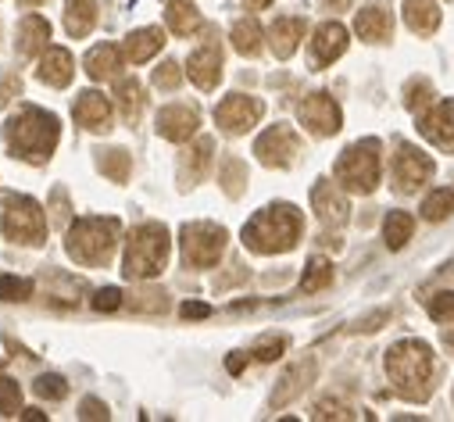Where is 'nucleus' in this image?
Segmentation results:
<instances>
[{
    "label": "nucleus",
    "mask_w": 454,
    "mask_h": 422,
    "mask_svg": "<svg viewBox=\"0 0 454 422\" xmlns=\"http://www.w3.org/2000/svg\"><path fill=\"white\" fill-rule=\"evenodd\" d=\"M329 283H333V265H329L325 258H311L308 269H304L301 290H304V293H318V290H325Z\"/></svg>",
    "instance_id": "obj_34"
},
{
    "label": "nucleus",
    "mask_w": 454,
    "mask_h": 422,
    "mask_svg": "<svg viewBox=\"0 0 454 422\" xmlns=\"http://www.w3.org/2000/svg\"><path fill=\"white\" fill-rule=\"evenodd\" d=\"M233 51L237 54H244V58H254L258 51H262V26L254 22V19H240L237 26H233Z\"/></svg>",
    "instance_id": "obj_31"
},
{
    "label": "nucleus",
    "mask_w": 454,
    "mask_h": 422,
    "mask_svg": "<svg viewBox=\"0 0 454 422\" xmlns=\"http://www.w3.org/2000/svg\"><path fill=\"white\" fill-rule=\"evenodd\" d=\"M58 137H61V126L51 112H40V108H22L19 115H12L4 122V144L15 158L29 161V165H43L51 161L54 147H58Z\"/></svg>",
    "instance_id": "obj_1"
},
{
    "label": "nucleus",
    "mask_w": 454,
    "mask_h": 422,
    "mask_svg": "<svg viewBox=\"0 0 454 422\" xmlns=\"http://www.w3.org/2000/svg\"><path fill=\"white\" fill-rule=\"evenodd\" d=\"M186 75L193 79V86L200 90H215L222 79V47L215 40H207L204 47H197L186 61Z\"/></svg>",
    "instance_id": "obj_15"
},
{
    "label": "nucleus",
    "mask_w": 454,
    "mask_h": 422,
    "mask_svg": "<svg viewBox=\"0 0 454 422\" xmlns=\"http://www.w3.org/2000/svg\"><path fill=\"white\" fill-rule=\"evenodd\" d=\"M225 369H230V372H240V369H244V355H233L230 362H225Z\"/></svg>",
    "instance_id": "obj_49"
},
{
    "label": "nucleus",
    "mask_w": 454,
    "mask_h": 422,
    "mask_svg": "<svg viewBox=\"0 0 454 422\" xmlns=\"http://www.w3.org/2000/svg\"><path fill=\"white\" fill-rule=\"evenodd\" d=\"M79 415H82L86 422H107V415H111V411H107V404H104V401H97V397H86Z\"/></svg>",
    "instance_id": "obj_45"
},
{
    "label": "nucleus",
    "mask_w": 454,
    "mask_h": 422,
    "mask_svg": "<svg viewBox=\"0 0 454 422\" xmlns=\"http://www.w3.org/2000/svg\"><path fill=\"white\" fill-rule=\"evenodd\" d=\"M47 86H68L75 75V61L65 47H47V54L40 58V72H36Z\"/></svg>",
    "instance_id": "obj_22"
},
{
    "label": "nucleus",
    "mask_w": 454,
    "mask_h": 422,
    "mask_svg": "<svg viewBox=\"0 0 454 422\" xmlns=\"http://www.w3.org/2000/svg\"><path fill=\"white\" fill-rule=\"evenodd\" d=\"M301 240V211L294 204H272L244 226V244L254 254H283Z\"/></svg>",
    "instance_id": "obj_2"
},
{
    "label": "nucleus",
    "mask_w": 454,
    "mask_h": 422,
    "mask_svg": "<svg viewBox=\"0 0 454 422\" xmlns=\"http://www.w3.org/2000/svg\"><path fill=\"white\" fill-rule=\"evenodd\" d=\"M72 112H75V122L82 129H90V133H107L111 129V100L104 93H97V90L79 93Z\"/></svg>",
    "instance_id": "obj_17"
},
{
    "label": "nucleus",
    "mask_w": 454,
    "mask_h": 422,
    "mask_svg": "<svg viewBox=\"0 0 454 422\" xmlns=\"http://www.w3.org/2000/svg\"><path fill=\"white\" fill-rule=\"evenodd\" d=\"M308 376H311V365H297L294 372H286V376H283V387H279L276 397H272V404L279 408V404H286L294 394H301V387H304L301 379H308Z\"/></svg>",
    "instance_id": "obj_35"
},
{
    "label": "nucleus",
    "mask_w": 454,
    "mask_h": 422,
    "mask_svg": "<svg viewBox=\"0 0 454 422\" xmlns=\"http://www.w3.org/2000/svg\"><path fill=\"white\" fill-rule=\"evenodd\" d=\"M247 4H251V8H269L272 0H247Z\"/></svg>",
    "instance_id": "obj_52"
},
{
    "label": "nucleus",
    "mask_w": 454,
    "mask_h": 422,
    "mask_svg": "<svg viewBox=\"0 0 454 422\" xmlns=\"http://www.w3.org/2000/svg\"><path fill=\"white\" fill-rule=\"evenodd\" d=\"M33 293V283L29 279H19V276H4L0 279V297L4 301H29Z\"/></svg>",
    "instance_id": "obj_38"
},
{
    "label": "nucleus",
    "mask_w": 454,
    "mask_h": 422,
    "mask_svg": "<svg viewBox=\"0 0 454 422\" xmlns=\"http://www.w3.org/2000/svg\"><path fill=\"white\" fill-rule=\"evenodd\" d=\"M168 251H172V240H168V230L161 223L137 226L129 233V244H126V262H122L126 279H154V276H161V269L168 262Z\"/></svg>",
    "instance_id": "obj_4"
},
{
    "label": "nucleus",
    "mask_w": 454,
    "mask_h": 422,
    "mask_svg": "<svg viewBox=\"0 0 454 422\" xmlns=\"http://www.w3.org/2000/svg\"><path fill=\"white\" fill-rule=\"evenodd\" d=\"M119 304H122V293H119L115 286H107V290H97V293H93V308H97V311H115Z\"/></svg>",
    "instance_id": "obj_43"
},
{
    "label": "nucleus",
    "mask_w": 454,
    "mask_h": 422,
    "mask_svg": "<svg viewBox=\"0 0 454 422\" xmlns=\"http://www.w3.org/2000/svg\"><path fill=\"white\" fill-rule=\"evenodd\" d=\"M344 51H348V29L340 22H325V26L315 29V40H311L315 65H333Z\"/></svg>",
    "instance_id": "obj_18"
},
{
    "label": "nucleus",
    "mask_w": 454,
    "mask_h": 422,
    "mask_svg": "<svg viewBox=\"0 0 454 422\" xmlns=\"http://www.w3.org/2000/svg\"><path fill=\"white\" fill-rule=\"evenodd\" d=\"M355 33H358L362 40H369V43H387L390 33H394V19H390V12H387L383 4H369V8L358 12Z\"/></svg>",
    "instance_id": "obj_19"
},
{
    "label": "nucleus",
    "mask_w": 454,
    "mask_h": 422,
    "mask_svg": "<svg viewBox=\"0 0 454 422\" xmlns=\"http://www.w3.org/2000/svg\"><path fill=\"white\" fill-rule=\"evenodd\" d=\"M0 230H4V237L15 244L36 247L47 240V215L33 197H12L4 204V223H0Z\"/></svg>",
    "instance_id": "obj_7"
},
{
    "label": "nucleus",
    "mask_w": 454,
    "mask_h": 422,
    "mask_svg": "<svg viewBox=\"0 0 454 422\" xmlns=\"http://www.w3.org/2000/svg\"><path fill=\"white\" fill-rule=\"evenodd\" d=\"M225 240H230V233H225L222 226H215V223L183 226V258H186V265H193V269L218 265V258L225 251Z\"/></svg>",
    "instance_id": "obj_8"
},
{
    "label": "nucleus",
    "mask_w": 454,
    "mask_h": 422,
    "mask_svg": "<svg viewBox=\"0 0 454 422\" xmlns=\"http://www.w3.org/2000/svg\"><path fill=\"white\" fill-rule=\"evenodd\" d=\"M47 40H51V22L43 15H26L22 26H19V40H15L19 54L33 58V54H40L47 47Z\"/></svg>",
    "instance_id": "obj_23"
},
{
    "label": "nucleus",
    "mask_w": 454,
    "mask_h": 422,
    "mask_svg": "<svg viewBox=\"0 0 454 422\" xmlns=\"http://www.w3.org/2000/svg\"><path fill=\"white\" fill-rule=\"evenodd\" d=\"M22 411V387L8 376H0V415H19Z\"/></svg>",
    "instance_id": "obj_36"
},
{
    "label": "nucleus",
    "mask_w": 454,
    "mask_h": 422,
    "mask_svg": "<svg viewBox=\"0 0 454 422\" xmlns=\"http://www.w3.org/2000/svg\"><path fill=\"white\" fill-rule=\"evenodd\" d=\"M404 104H408V108H411L415 115H422L426 104H433V86H429L426 79L408 82V90H404Z\"/></svg>",
    "instance_id": "obj_37"
},
{
    "label": "nucleus",
    "mask_w": 454,
    "mask_h": 422,
    "mask_svg": "<svg viewBox=\"0 0 454 422\" xmlns=\"http://www.w3.org/2000/svg\"><path fill=\"white\" fill-rule=\"evenodd\" d=\"M115 100H119L126 122H137L140 112H144V100H147L140 79H119V82H115Z\"/></svg>",
    "instance_id": "obj_28"
},
{
    "label": "nucleus",
    "mask_w": 454,
    "mask_h": 422,
    "mask_svg": "<svg viewBox=\"0 0 454 422\" xmlns=\"http://www.w3.org/2000/svg\"><path fill=\"white\" fill-rule=\"evenodd\" d=\"M183 82V65L179 61H165L161 68H154V86L158 90H179Z\"/></svg>",
    "instance_id": "obj_39"
},
{
    "label": "nucleus",
    "mask_w": 454,
    "mask_h": 422,
    "mask_svg": "<svg viewBox=\"0 0 454 422\" xmlns=\"http://www.w3.org/2000/svg\"><path fill=\"white\" fill-rule=\"evenodd\" d=\"M165 19H168V29L176 36H193L200 29V12L190 4V0H172L165 8Z\"/></svg>",
    "instance_id": "obj_27"
},
{
    "label": "nucleus",
    "mask_w": 454,
    "mask_h": 422,
    "mask_svg": "<svg viewBox=\"0 0 454 422\" xmlns=\"http://www.w3.org/2000/svg\"><path fill=\"white\" fill-rule=\"evenodd\" d=\"M36 394L47 397V401H61V397H68V383L51 372V376H40L36 379Z\"/></svg>",
    "instance_id": "obj_41"
},
{
    "label": "nucleus",
    "mask_w": 454,
    "mask_h": 422,
    "mask_svg": "<svg viewBox=\"0 0 454 422\" xmlns=\"http://www.w3.org/2000/svg\"><path fill=\"white\" fill-rule=\"evenodd\" d=\"M254 154H258V161L269 165V168H286V165H294V158L301 154V140H297V133H294L290 126H272V129H265V133L258 137Z\"/></svg>",
    "instance_id": "obj_11"
},
{
    "label": "nucleus",
    "mask_w": 454,
    "mask_h": 422,
    "mask_svg": "<svg viewBox=\"0 0 454 422\" xmlns=\"http://www.w3.org/2000/svg\"><path fill=\"white\" fill-rule=\"evenodd\" d=\"M304 19H276L272 22V29H269V47H272V54L276 58H290L294 51H297V43L304 40Z\"/></svg>",
    "instance_id": "obj_21"
},
{
    "label": "nucleus",
    "mask_w": 454,
    "mask_h": 422,
    "mask_svg": "<svg viewBox=\"0 0 454 422\" xmlns=\"http://www.w3.org/2000/svg\"><path fill=\"white\" fill-rule=\"evenodd\" d=\"M404 22L411 33L429 36L440 26V4L436 0H404Z\"/></svg>",
    "instance_id": "obj_24"
},
{
    "label": "nucleus",
    "mask_w": 454,
    "mask_h": 422,
    "mask_svg": "<svg viewBox=\"0 0 454 422\" xmlns=\"http://www.w3.org/2000/svg\"><path fill=\"white\" fill-rule=\"evenodd\" d=\"M283 351H286V340H283V337H276V340L258 344V348H254V358H258V362H276Z\"/></svg>",
    "instance_id": "obj_44"
},
{
    "label": "nucleus",
    "mask_w": 454,
    "mask_h": 422,
    "mask_svg": "<svg viewBox=\"0 0 454 422\" xmlns=\"http://www.w3.org/2000/svg\"><path fill=\"white\" fill-rule=\"evenodd\" d=\"M419 133L443 147V151H454V100H440L433 104V112H422L419 115Z\"/></svg>",
    "instance_id": "obj_14"
},
{
    "label": "nucleus",
    "mask_w": 454,
    "mask_h": 422,
    "mask_svg": "<svg viewBox=\"0 0 454 422\" xmlns=\"http://www.w3.org/2000/svg\"><path fill=\"white\" fill-rule=\"evenodd\" d=\"M325 4H329V8H348L351 0H325Z\"/></svg>",
    "instance_id": "obj_51"
},
{
    "label": "nucleus",
    "mask_w": 454,
    "mask_h": 422,
    "mask_svg": "<svg viewBox=\"0 0 454 422\" xmlns=\"http://www.w3.org/2000/svg\"><path fill=\"white\" fill-rule=\"evenodd\" d=\"M119 233H122L119 219H79L68 226L65 251L79 265H107L119 247Z\"/></svg>",
    "instance_id": "obj_5"
},
{
    "label": "nucleus",
    "mask_w": 454,
    "mask_h": 422,
    "mask_svg": "<svg viewBox=\"0 0 454 422\" xmlns=\"http://www.w3.org/2000/svg\"><path fill=\"white\" fill-rule=\"evenodd\" d=\"M429 176H433V158L422 154L419 147L401 144L397 154H394V186L401 193H415Z\"/></svg>",
    "instance_id": "obj_12"
},
{
    "label": "nucleus",
    "mask_w": 454,
    "mask_h": 422,
    "mask_svg": "<svg viewBox=\"0 0 454 422\" xmlns=\"http://www.w3.org/2000/svg\"><path fill=\"white\" fill-rule=\"evenodd\" d=\"M19 90H22V79H19V75H4V82H0V108H4V104H8Z\"/></svg>",
    "instance_id": "obj_47"
},
{
    "label": "nucleus",
    "mask_w": 454,
    "mask_h": 422,
    "mask_svg": "<svg viewBox=\"0 0 454 422\" xmlns=\"http://www.w3.org/2000/svg\"><path fill=\"white\" fill-rule=\"evenodd\" d=\"M97 165H100V172L111 179V183H126L129 179V154L122 151V147H115V151H100V158H97Z\"/></svg>",
    "instance_id": "obj_33"
},
{
    "label": "nucleus",
    "mask_w": 454,
    "mask_h": 422,
    "mask_svg": "<svg viewBox=\"0 0 454 422\" xmlns=\"http://www.w3.org/2000/svg\"><path fill=\"white\" fill-rule=\"evenodd\" d=\"M26 418H33V422H40V418H47V415H43V411H36V408H29V411H26Z\"/></svg>",
    "instance_id": "obj_50"
},
{
    "label": "nucleus",
    "mask_w": 454,
    "mask_h": 422,
    "mask_svg": "<svg viewBox=\"0 0 454 422\" xmlns=\"http://www.w3.org/2000/svg\"><path fill=\"white\" fill-rule=\"evenodd\" d=\"M297 119L308 133L315 137H336L340 126H344V115H340V104L329 97V93H311L301 100L297 108Z\"/></svg>",
    "instance_id": "obj_10"
},
{
    "label": "nucleus",
    "mask_w": 454,
    "mask_h": 422,
    "mask_svg": "<svg viewBox=\"0 0 454 422\" xmlns=\"http://www.w3.org/2000/svg\"><path fill=\"white\" fill-rule=\"evenodd\" d=\"M97 22V0H65V29L68 36L82 40Z\"/></svg>",
    "instance_id": "obj_26"
},
{
    "label": "nucleus",
    "mask_w": 454,
    "mask_h": 422,
    "mask_svg": "<svg viewBox=\"0 0 454 422\" xmlns=\"http://www.w3.org/2000/svg\"><path fill=\"white\" fill-rule=\"evenodd\" d=\"M450 211H454V190H447V186L433 190V193L422 200V219H429V223L450 219Z\"/></svg>",
    "instance_id": "obj_32"
},
{
    "label": "nucleus",
    "mask_w": 454,
    "mask_h": 422,
    "mask_svg": "<svg viewBox=\"0 0 454 422\" xmlns=\"http://www.w3.org/2000/svg\"><path fill=\"white\" fill-rule=\"evenodd\" d=\"M311 207L322 226H344L348 215H351V204H348V193L340 183H329V179H318L315 190H311Z\"/></svg>",
    "instance_id": "obj_13"
},
{
    "label": "nucleus",
    "mask_w": 454,
    "mask_h": 422,
    "mask_svg": "<svg viewBox=\"0 0 454 422\" xmlns=\"http://www.w3.org/2000/svg\"><path fill=\"white\" fill-rule=\"evenodd\" d=\"M336 183L348 193H372L380 183V140H358L336 158Z\"/></svg>",
    "instance_id": "obj_6"
},
{
    "label": "nucleus",
    "mask_w": 454,
    "mask_h": 422,
    "mask_svg": "<svg viewBox=\"0 0 454 422\" xmlns=\"http://www.w3.org/2000/svg\"><path fill=\"white\" fill-rule=\"evenodd\" d=\"M211 151H215V140H197L190 151H186V158H183V179H186V186H193L204 172H207V165H211Z\"/></svg>",
    "instance_id": "obj_29"
},
{
    "label": "nucleus",
    "mask_w": 454,
    "mask_h": 422,
    "mask_svg": "<svg viewBox=\"0 0 454 422\" xmlns=\"http://www.w3.org/2000/svg\"><path fill=\"white\" fill-rule=\"evenodd\" d=\"M387 376L408 401H426L433 390V351L422 340H401L387 351Z\"/></svg>",
    "instance_id": "obj_3"
},
{
    "label": "nucleus",
    "mask_w": 454,
    "mask_h": 422,
    "mask_svg": "<svg viewBox=\"0 0 454 422\" xmlns=\"http://www.w3.org/2000/svg\"><path fill=\"white\" fill-rule=\"evenodd\" d=\"M348 415H351V408L336 404V401H322V404L315 408V418H348Z\"/></svg>",
    "instance_id": "obj_46"
},
{
    "label": "nucleus",
    "mask_w": 454,
    "mask_h": 422,
    "mask_svg": "<svg viewBox=\"0 0 454 422\" xmlns=\"http://www.w3.org/2000/svg\"><path fill=\"white\" fill-rule=\"evenodd\" d=\"M415 233V219L408 215V211H390L387 223H383V240L390 251H401Z\"/></svg>",
    "instance_id": "obj_30"
},
{
    "label": "nucleus",
    "mask_w": 454,
    "mask_h": 422,
    "mask_svg": "<svg viewBox=\"0 0 454 422\" xmlns=\"http://www.w3.org/2000/svg\"><path fill=\"white\" fill-rule=\"evenodd\" d=\"M197 126H200V115H197V108H190V104H168V108H161V115H158V133L172 144L190 140L197 133Z\"/></svg>",
    "instance_id": "obj_16"
},
{
    "label": "nucleus",
    "mask_w": 454,
    "mask_h": 422,
    "mask_svg": "<svg viewBox=\"0 0 454 422\" xmlns=\"http://www.w3.org/2000/svg\"><path fill=\"white\" fill-rule=\"evenodd\" d=\"M262 100L258 97H247V93H233V97H225L218 108H215V122L222 133H230V137H240L247 129L258 126L262 119Z\"/></svg>",
    "instance_id": "obj_9"
},
{
    "label": "nucleus",
    "mask_w": 454,
    "mask_h": 422,
    "mask_svg": "<svg viewBox=\"0 0 454 422\" xmlns=\"http://www.w3.org/2000/svg\"><path fill=\"white\" fill-rule=\"evenodd\" d=\"M207 315H211V308L200 304V301H186L183 304V319H207Z\"/></svg>",
    "instance_id": "obj_48"
},
{
    "label": "nucleus",
    "mask_w": 454,
    "mask_h": 422,
    "mask_svg": "<svg viewBox=\"0 0 454 422\" xmlns=\"http://www.w3.org/2000/svg\"><path fill=\"white\" fill-rule=\"evenodd\" d=\"M122 61H126V51L115 47V43H100L86 54V75L104 82V79H115L122 72Z\"/></svg>",
    "instance_id": "obj_20"
},
{
    "label": "nucleus",
    "mask_w": 454,
    "mask_h": 422,
    "mask_svg": "<svg viewBox=\"0 0 454 422\" xmlns=\"http://www.w3.org/2000/svg\"><path fill=\"white\" fill-rule=\"evenodd\" d=\"M429 315L436 323H454V290H443L429 301Z\"/></svg>",
    "instance_id": "obj_40"
},
{
    "label": "nucleus",
    "mask_w": 454,
    "mask_h": 422,
    "mask_svg": "<svg viewBox=\"0 0 454 422\" xmlns=\"http://www.w3.org/2000/svg\"><path fill=\"white\" fill-rule=\"evenodd\" d=\"M222 186H225V193H230V197H240V193H244V165H240V161H230V165H225V172H222Z\"/></svg>",
    "instance_id": "obj_42"
},
{
    "label": "nucleus",
    "mask_w": 454,
    "mask_h": 422,
    "mask_svg": "<svg viewBox=\"0 0 454 422\" xmlns=\"http://www.w3.org/2000/svg\"><path fill=\"white\" fill-rule=\"evenodd\" d=\"M161 43H165V33L161 29H137V33H129L126 36V61H133V65H144V61H151L158 51H161Z\"/></svg>",
    "instance_id": "obj_25"
},
{
    "label": "nucleus",
    "mask_w": 454,
    "mask_h": 422,
    "mask_svg": "<svg viewBox=\"0 0 454 422\" xmlns=\"http://www.w3.org/2000/svg\"><path fill=\"white\" fill-rule=\"evenodd\" d=\"M19 4H22V8H40L43 0H19Z\"/></svg>",
    "instance_id": "obj_53"
}]
</instances>
